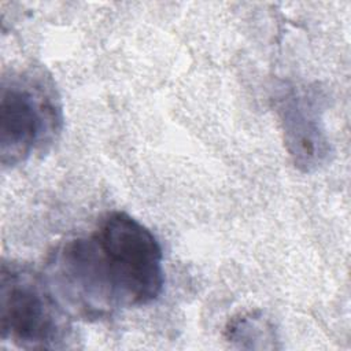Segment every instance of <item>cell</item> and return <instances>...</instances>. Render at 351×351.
Here are the masks:
<instances>
[{
  "label": "cell",
  "instance_id": "cell-3",
  "mask_svg": "<svg viewBox=\"0 0 351 351\" xmlns=\"http://www.w3.org/2000/svg\"><path fill=\"white\" fill-rule=\"evenodd\" d=\"M73 317L51 289L43 270L3 261L0 271V337L23 350L67 348Z\"/></svg>",
  "mask_w": 351,
  "mask_h": 351
},
{
  "label": "cell",
  "instance_id": "cell-5",
  "mask_svg": "<svg viewBox=\"0 0 351 351\" xmlns=\"http://www.w3.org/2000/svg\"><path fill=\"white\" fill-rule=\"evenodd\" d=\"M225 336L228 341L236 343L241 348H258V341L261 348H269L265 341L274 346L276 340L274 326L261 313H248L233 318L225 329Z\"/></svg>",
  "mask_w": 351,
  "mask_h": 351
},
{
  "label": "cell",
  "instance_id": "cell-1",
  "mask_svg": "<svg viewBox=\"0 0 351 351\" xmlns=\"http://www.w3.org/2000/svg\"><path fill=\"white\" fill-rule=\"evenodd\" d=\"M43 273L74 318L99 321L156 300L165 285L163 252L154 233L130 214L100 217L89 234L59 243Z\"/></svg>",
  "mask_w": 351,
  "mask_h": 351
},
{
  "label": "cell",
  "instance_id": "cell-4",
  "mask_svg": "<svg viewBox=\"0 0 351 351\" xmlns=\"http://www.w3.org/2000/svg\"><path fill=\"white\" fill-rule=\"evenodd\" d=\"M285 149L296 169L313 173L325 166L332 147L322 121L321 95L315 88L284 85L274 96Z\"/></svg>",
  "mask_w": 351,
  "mask_h": 351
},
{
  "label": "cell",
  "instance_id": "cell-2",
  "mask_svg": "<svg viewBox=\"0 0 351 351\" xmlns=\"http://www.w3.org/2000/svg\"><path fill=\"white\" fill-rule=\"evenodd\" d=\"M63 128V107L52 75L41 66L1 77L0 162L15 167L45 154Z\"/></svg>",
  "mask_w": 351,
  "mask_h": 351
}]
</instances>
